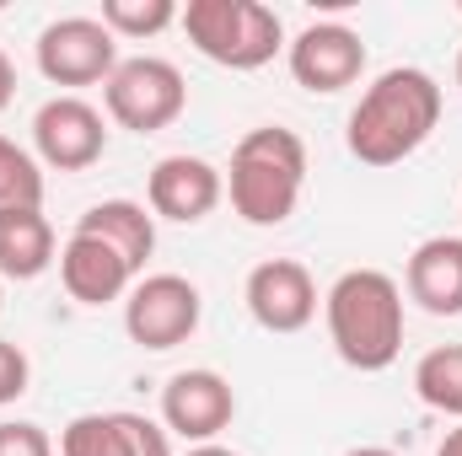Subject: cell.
Returning <instances> with one entry per match:
<instances>
[{
  "instance_id": "cell-2",
  "label": "cell",
  "mask_w": 462,
  "mask_h": 456,
  "mask_svg": "<svg viewBox=\"0 0 462 456\" xmlns=\"http://www.w3.org/2000/svg\"><path fill=\"white\" fill-rule=\"evenodd\" d=\"M328 339L349 370H387L403 354V285L382 269H345L323 296Z\"/></svg>"
},
{
  "instance_id": "cell-16",
  "label": "cell",
  "mask_w": 462,
  "mask_h": 456,
  "mask_svg": "<svg viewBox=\"0 0 462 456\" xmlns=\"http://www.w3.org/2000/svg\"><path fill=\"white\" fill-rule=\"evenodd\" d=\"M76 231L108 242L134 274H145V263H151V252H156V215H151L145 205H134V199H103V205H92V210L76 221Z\"/></svg>"
},
{
  "instance_id": "cell-14",
  "label": "cell",
  "mask_w": 462,
  "mask_h": 456,
  "mask_svg": "<svg viewBox=\"0 0 462 456\" xmlns=\"http://www.w3.org/2000/svg\"><path fill=\"white\" fill-rule=\"evenodd\" d=\"M54 263H60V285H65V296L76 306H114V301L129 296V285L140 279L108 242H97L87 231H70Z\"/></svg>"
},
{
  "instance_id": "cell-7",
  "label": "cell",
  "mask_w": 462,
  "mask_h": 456,
  "mask_svg": "<svg viewBox=\"0 0 462 456\" xmlns=\"http://www.w3.org/2000/svg\"><path fill=\"white\" fill-rule=\"evenodd\" d=\"M32 59L49 87H97L118 70V38L103 16H60L38 32Z\"/></svg>"
},
{
  "instance_id": "cell-4",
  "label": "cell",
  "mask_w": 462,
  "mask_h": 456,
  "mask_svg": "<svg viewBox=\"0 0 462 456\" xmlns=\"http://www.w3.org/2000/svg\"><path fill=\"white\" fill-rule=\"evenodd\" d=\"M178 22L189 43L221 70H263L285 49V22L263 0H189Z\"/></svg>"
},
{
  "instance_id": "cell-12",
  "label": "cell",
  "mask_w": 462,
  "mask_h": 456,
  "mask_svg": "<svg viewBox=\"0 0 462 456\" xmlns=\"http://www.w3.org/2000/svg\"><path fill=\"white\" fill-rule=\"evenodd\" d=\"M221 199H226L221 167L205 156H189V150L162 156L145 178V210L156 221H172V226H199Z\"/></svg>"
},
{
  "instance_id": "cell-27",
  "label": "cell",
  "mask_w": 462,
  "mask_h": 456,
  "mask_svg": "<svg viewBox=\"0 0 462 456\" xmlns=\"http://www.w3.org/2000/svg\"><path fill=\"white\" fill-rule=\"evenodd\" d=\"M457 87H462V49H457Z\"/></svg>"
},
{
  "instance_id": "cell-3",
  "label": "cell",
  "mask_w": 462,
  "mask_h": 456,
  "mask_svg": "<svg viewBox=\"0 0 462 456\" xmlns=\"http://www.w3.org/2000/svg\"><path fill=\"white\" fill-rule=\"evenodd\" d=\"M307 188V145L285 123H258L236 140L226 167V199L247 226H285Z\"/></svg>"
},
{
  "instance_id": "cell-10",
  "label": "cell",
  "mask_w": 462,
  "mask_h": 456,
  "mask_svg": "<svg viewBox=\"0 0 462 456\" xmlns=\"http://www.w3.org/2000/svg\"><path fill=\"white\" fill-rule=\"evenodd\" d=\"M231 419H236V392L221 370L194 365V370L167 376V387H162V430L167 435H178L189 446H210Z\"/></svg>"
},
{
  "instance_id": "cell-6",
  "label": "cell",
  "mask_w": 462,
  "mask_h": 456,
  "mask_svg": "<svg viewBox=\"0 0 462 456\" xmlns=\"http://www.w3.org/2000/svg\"><path fill=\"white\" fill-rule=\"evenodd\" d=\"M199 317H205V296L183 274H140L124 296V333L151 354L189 343L199 333Z\"/></svg>"
},
{
  "instance_id": "cell-21",
  "label": "cell",
  "mask_w": 462,
  "mask_h": 456,
  "mask_svg": "<svg viewBox=\"0 0 462 456\" xmlns=\"http://www.w3.org/2000/svg\"><path fill=\"white\" fill-rule=\"evenodd\" d=\"M0 456H54V441L32 419H5L0 424Z\"/></svg>"
},
{
  "instance_id": "cell-22",
  "label": "cell",
  "mask_w": 462,
  "mask_h": 456,
  "mask_svg": "<svg viewBox=\"0 0 462 456\" xmlns=\"http://www.w3.org/2000/svg\"><path fill=\"white\" fill-rule=\"evenodd\" d=\"M27 381H32V365H27V354H22V343L0 339V408H11V403L27 392Z\"/></svg>"
},
{
  "instance_id": "cell-25",
  "label": "cell",
  "mask_w": 462,
  "mask_h": 456,
  "mask_svg": "<svg viewBox=\"0 0 462 456\" xmlns=\"http://www.w3.org/2000/svg\"><path fill=\"white\" fill-rule=\"evenodd\" d=\"M345 456H398L393 446H349Z\"/></svg>"
},
{
  "instance_id": "cell-26",
  "label": "cell",
  "mask_w": 462,
  "mask_h": 456,
  "mask_svg": "<svg viewBox=\"0 0 462 456\" xmlns=\"http://www.w3.org/2000/svg\"><path fill=\"white\" fill-rule=\"evenodd\" d=\"M189 456H236V451H231V446H216V441H210V446H189Z\"/></svg>"
},
{
  "instance_id": "cell-19",
  "label": "cell",
  "mask_w": 462,
  "mask_h": 456,
  "mask_svg": "<svg viewBox=\"0 0 462 456\" xmlns=\"http://www.w3.org/2000/svg\"><path fill=\"white\" fill-rule=\"evenodd\" d=\"M0 210H43V167L5 134H0Z\"/></svg>"
},
{
  "instance_id": "cell-17",
  "label": "cell",
  "mask_w": 462,
  "mask_h": 456,
  "mask_svg": "<svg viewBox=\"0 0 462 456\" xmlns=\"http://www.w3.org/2000/svg\"><path fill=\"white\" fill-rule=\"evenodd\" d=\"M54 263V226L43 210H0V279H38Z\"/></svg>"
},
{
  "instance_id": "cell-5",
  "label": "cell",
  "mask_w": 462,
  "mask_h": 456,
  "mask_svg": "<svg viewBox=\"0 0 462 456\" xmlns=\"http://www.w3.org/2000/svg\"><path fill=\"white\" fill-rule=\"evenodd\" d=\"M103 108L129 134H162L189 108V81L172 59L134 54V59H118V70L103 81Z\"/></svg>"
},
{
  "instance_id": "cell-9",
  "label": "cell",
  "mask_w": 462,
  "mask_h": 456,
  "mask_svg": "<svg viewBox=\"0 0 462 456\" xmlns=\"http://www.w3.org/2000/svg\"><path fill=\"white\" fill-rule=\"evenodd\" d=\"M285 65L296 76L301 92L312 97H334L360 81L365 70V38L345 22H307L291 43H285Z\"/></svg>"
},
{
  "instance_id": "cell-23",
  "label": "cell",
  "mask_w": 462,
  "mask_h": 456,
  "mask_svg": "<svg viewBox=\"0 0 462 456\" xmlns=\"http://www.w3.org/2000/svg\"><path fill=\"white\" fill-rule=\"evenodd\" d=\"M11 97H16V65H11V54L0 49V114L11 108Z\"/></svg>"
},
{
  "instance_id": "cell-13",
  "label": "cell",
  "mask_w": 462,
  "mask_h": 456,
  "mask_svg": "<svg viewBox=\"0 0 462 456\" xmlns=\"http://www.w3.org/2000/svg\"><path fill=\"white\" fill-rule=\"evenodd\" d=\"M60 456H172V441L145 414H76L60 430Z\"/></svg>"
},
{
  "instance_id": "cell-1",
  "label": "cell",
  "mask_w": 462,
  "mask_h": 456,
  "mask_svg": "<svg viewBox=\"0 0 462 456\" xmlns=\"http://www.w3.org/2000/svg\"><path fill=\"white\" fill-rule=\"evenodd\" d=\"M436 123H441V81L420 65H393L360 92L345 145L360 167H398L436 134Z\"/></svg>"
},
{
  "instance_id": "cell-15",
  "label": "cell",
  "mask_w": 462,
  "mask_h": 456,
  "mask_svg": "<svg viewBox=\"0 0 462 456\" xmlns=\"http://www.w3.org/2000/svg\"><path fill=\"white\" fill-rule=\"evenodd\" d=\"M403 290L430 317H462V236H425L409 252Z\"/></svg>"
},
{
  "instance_id": "cell-28",
  "label": "cell",
  "mask_w": 462,
  "mask_h": 456,
  "mask_svg": "<svg viewBox=\"0 0 462 456\" xmlns=\"http://www.w3.org/2000/svg\"><path fill=\"white\" fill-rule=\"evenodd\" d=\"M0 306H5V285H0Z\"/></svg>"
},
{
  "instance_id": "cell-24",
  "label": "cell",
  "mask_w": 462,
  "mask_h": 456,
  "mask_svg": "<svg viewBox=\"0 0 462 456\" xmlns=\"http://www.w3.org/2000/svg\"><path fill=\"white\" fill-rule=\"evenodd\" d=\"M436 456H462V424L457 430H447V441L436 446Z\"/></svg>"
},
{
  "instance_id": "cell-8",
  "label": "cell",
  "mask_w": 462,
  "mask_h": 456,
  "mask_svg": "<svg viewBox=\"0 0 462 456\" xmlns=\"http://www.w3.org/2000/svg\"><path fill=\"white\" fill-rule=\"evenodd\" d=\"M32 150H38V167L87 172V167H97L103 150H108V118L97 114L87 97L60 92V97H49V103L32 114Z\"/></svg>"
},
{
  "instance_id": "cell-11",
  "label": "cell",
  "mask_w": 462,
  "mask_h": 456,
  "mask_svg": "<svg viewBox=\"0 0 462 456\" xmlns=\"http://www.w3.org/2000/svg\"><path fill=\"white\" fill-rule=\"evenodd\" d=\"M242 301H247V317L263 333H301L318 317V279L296 258H263L247 274Z\"/></svg>"
},
{
  "instance_id": "cell-20",
  "label": "cell",
  "mask_w": 462,
  "mask_h": 456,
  "mask_svg": "<svg viewBox=\"0 0 462 456\" xmlns=\"http://www.w3.org/2000/svg\"><path fill=\"white\" fill-rule=\"evenodd\" d=\"M178 22L172 0H103V27L114 38H156Z\"/></svg>"
},
{
  "instance_id": "cell-18",
  "label": "cell",
  "mask_w": 462,
  "mask_h": 456,
  "mask_svg": "<svg viewBox=\"0 0 462 456\" xmlns=\"http://www.w3.org/2000/svg\"><path fill=\"white\" fill-rule=\"evenodd\" d=\"M414 392L425 408L462 419V343H441L430 354H420L414 365Z\"/></svg>"
}]
</instances>
